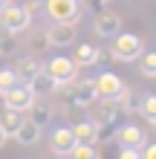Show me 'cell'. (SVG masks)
<instances>
[{"instance_id":"cell-1","label":"cell","mask_w":156,"mask_h":159,"mask_svg":"<svg viewBox=\"0 0 156 159\" xmlns=\"http://www.w3.org/2000/svg\"><path fill=\"white\" fill-rule=\"evenodd\" d=\"M142 49H145L142 35L118 32V35H113V49H110V55H113L116 61H133V58L142 55Z\"/></svg>"},{"instance_id":"cell-2","label":"cell","mask_w":156,"mask_h":159,"mask_svg":"<svg viewBox=\"0 0 156 159\" xmlns=\"http://www.w3.org/2000/svg\"><path fill=\"white\" fill-rule=\"evenodd\" d=\"M43 12H47L52 20H61V23H78L84 9H81L78 0H43Z\"/></svg>"},{"instance_id":"cell-3","label":"cell","mask_w":156,"mask_h":159,"mask_svg":"<svg viewBox=\"0 0 156 159\" xmlns=\"http://www.w3.org/2000/svg\"><path fill=\"white\" fill-rule=\"evenodd\" d=\"M0 26L9 32H15V35H20L26 32L32 26V17L26 15V9L23 6H12V3H6L3 9H0Z\"/></svg>"},{"instance_id":"cell-4","label":"cell","mask_w":156,"mask_h":159,"mask_svg":"<svg viewBox=\"0 0 156 159\" xmlns=\"http://www.w3.org/2000/svg\"><path fill=\"white\" fill-rule=\"evenodd\" d=\"M0 96H3L6 110H17V113H26V110L32 107V101H35L32 87L29 84H20V81H17L15 87H9L6 93H0Z\"/></svg>"},{"instance_id":"cell-5","label":"cell","mask_w":156,"mask_h":159,"mask_svg":"<svg viewBox=\"0 0 156 159\" xmlns=\"http://www.w3.org/2000/svg\"><path fill=\"white\" fill-rule=\"evenodd\" d=\"M47 72L55 78V84H69V81H75L78 78V64L72 61V58H67V55H55V58L47 64Z\"/></svg>"},{"instance_id":"cell-6","label":"cell","mask_w":156,"mask_h":159,"mask_svg":"<svg viewBox=\"0 0 156 159\" xmlns=\"http://www.w3.org/2000/svg\"><path fill=\"white\" fill-rule=\"evenodd\" d=\"M127 84L116 75V72H101L96 78V90H98V98H118L124 93Z\"/></svg>"},{"instance_id":"cell-7","label":"cell","mask_w":156,"mask_h":159,"mask_svg":"<svg viewBox=\"0 0 156 159\" xmlns=\"http://www.w3.org/2000/svg\"><path fill=\"white\" fill-rule=\"evenodd\" d=\"M43 38H47L49 46H69V43H75V23H61V20H55Z\"/></svg>"},{"instance_id":"cell-8","label":"cell","mask_w":156,"mask_h":159,"mask_svg":"<svg viewBox=\"0 0 156 159\" xmlns=\"http://www.w3.org/2000/svg\"><path fill=\"white\" fill-rule=\"evenodd\" d=\"M72 145H75V133H72V127H55L52 136H49V151L55 156H69Z\"/></svg>"},{"instance_id":"cell-9","label":"cell","mask_w":156,"mask_h":159,"mask_svg":"<svg viewBox=\"0 0 156 159\" xmlns=\"http://www.w3.org/2000/svg\"><path fill=\"white\" fill-rule=\"evenodd\" d=\"M122 32V17H118L116 12H98L96 15V35L98 38H113V35Z\"/></svg>"},{"instance_id":"cell-10","label":"cell","mask_w":156,"mask_h":159,"mask_svg":"<svg viewBox=\"0 0 156 159\" xmlns=\"http://www.w3.org/2000/svg\"><path fill=\"white\" fill-rule=\"evenodd\" d=\"M41 70H43V67H41V61H38V58H32V55H26V58H17V64H15V75H17V81H20V84H29Z\"/></svg>"},{"instance_id":"cell-11","label":"cell","mask_w":156,"mask_h":159,"mask_svg":"<svg viewBox=\"0 0 156 159\" xmlns=\"http://www.w3.org/2000/svg\"><path fill=\"white\" fill-rule=\"evenodd\" d=\"M122 116V107H118V98H101V104L96 110V125H110Z\"/></svg>"},{"instance_id":"cell-12","label":"cell","mask_w":156,"mask_h":159,"mask_svg":"<svg viewBox=\"0 0 156 159\" xmlns=\"http://www.w3.org/2000/svg\"><path fill=\"white\" fill-rule=\"evenodd\" d=\"M12 139H17V145H26V148H29V145H35V142L41 139V127L35 125V121L23 119L20 125H17V130H15V136H12Z\"/></svg>"},{"instance_id":"cell-13","label":"cell","mask_w":156,"mask_h":159,"mask_svg":"<svg viewBox=\"0 0 156 159\" xmlns=\"http://www.w3.org/2000/svg\"><path fill=\"white\" fill-rule=\"evenodd\" d=\"M26 113H32V116H29V121H35L41 130L47 127L49 121H52V116H55V113H52V104H47V101H38V98L32 101V107L26 110Z\"/></svg>"},{"instance_id":"cell-14","label":"cell","mask_w":156,"mask_h":159,"mask_svg":"<svg viewBox=\"0 0 156 159\" xmlns=\"http://www.w3.org/2000/svg\"><path fill=\"white\" fill-rule=\"evenodd\" d=\"M113 139H118V142L127 145V148H139V145L145 142V130H142V127H136V125H124Z\"/></svg>"},{"instance_id":"cell-15","label":"cell","mask_w":156,"mask_h":159,"mask_svg":"<svg viewBox=\"0 0 156 159\" xmlns=\"http://www.w3.org/2000/svg\"><path fill=\"white\" fill-rule=\"evenodd\" d=\"M29 87H32V93H35V96H38V93H43V96H47V93H58V90H61L58 84H55V78L49 75L47 70H41L38 75L29 81Z\"/></svg>"},{"instance_id":"cell-16","label":"cell","mask_w":156,"mask_h":159,"mask_svg":"<svg viewBox=\"0 0 156 159\" xmlns=\"http://www.w3.org/2000/svg\"><path fill=\"white\" fill-rule=\"evenodd\" d=\"M142 98H145V93L139 90H127L118 96V107H122V113H139V107H142Z\"/></svg>"},{"instance_id":"cell-17","label":"cell","mask_w":156,"mask_h":159,"mask_svg":"<svg viewBox=\"0 0 156 159\" xmlns=\"http://www.w3.org/2000/svg\"><path fill=\"white\" fill-rule=\"evenodd\" d=\"M96 52H98L96 43H78L75 46V58H72V61H75L78 67H93V64H96Z\"/></svg>"},{"instance_id":"cell-18","label":"cell","mask_w":156,"mask_h":159,"mask_svg":"<svg viewBox=\"0 0 156 159\" xmlns=\"http://www.w3.org/2000/svg\"><path fill=\"white\" fill-rule=\"evenodd\" d=\"M72 133H75V142H93L96 139V121L78 119L75 125H72Z\"/></svg>"},{"instance_id":"cell-19","label":"cell","mask_w":156,"mask_h":159,"mask_svg":"<svg viewBox=\"0 0 156 159\" xmlns=\"http://www.w3.org/2000/svg\"><path fill=\"white\" fill-rule=\"evenodd\" d=\"M17 52V35L0 26V58H12Z\"/></svg>"},{"instance_id":"cell-20","label":"cell","mask_w":156,"mask_h":159,"mask_svg":"<svg viewBox=\"0 0 156 159\" xmlns=\"http://www.w3.org/2000/svg\"><path fill=\"white\" fill-rule=\"evenodd\" d=\"M23 121V116L17 113V110H6L3 116H0V130L6 133V139H12L15 136V130H17V125Z\"/></svg>"},{"instance_id":"cell-21","label":"cell","mask_w":156,"mask_h":159,"mask_svg":"<svg viewBox=\"0 0 156 159\" xmlns=\"http://www.w3.org/2000/svg\"><path fill=\"white\" fill-rule=\"evenodd\" d=\"M69 156H75V159H98V148L93 142H75Z\"/></svg>"},{"instance_id":"cell-22","label":"cell","mask_w":156,"mask_h":159,"mask_svg":"<svg viewBox=\"0 0 156 159\" xmlns=\"http://www.w3.org/2000/svg\"><path fill=\"white\" fill-rule=\"evenodd\" d=\"M139 113H142V119L148 121V125H156V98H153V96H148V93H145Z\"/></svg>"},{"instance_id":"cell-23","label":"cell","mask_w":156,"mask_h":159,"mask_svg":"<svg viewBox=\"0 0 156 159\" xmlns=\"http://www.w3.org/2000/svg\"><path fill=\"white\" fill-rule=\"evenodd\" d=\"M142 75L145 78H156V55L153 52H145V58H142Z\"/></svg>"},{"instance_id":"cell-24","label":"cell","mask_w":156,"mask_h":159,"mask_svg":"<svg viewBox=\"0 0 156 159\" xmlns=\"http://www.w3.org/2000/svg\"><path fill=\"white\" fill-rule=\"evenodd\" d=\"M15 84H17L15 70H0V93H6L9 87H15Z\"/></svg>"},{"instance_id":"cell-25","label":"cell","mask_w":156,"mask_h":159,"mask_svg":"<svg viewBox=\"0 0 156 159\" xmlns=\"http://www.w3.org/2000/svg\"><path fill=\"white\" fill-rule=\"evenodd\" d=\"M78 3H81V9H87V12H93V15L107 9V0H78Z\"/></svg>"},{"instance_id":"cell-26","label":"cell","mask_w":156,"mask_h":159,"mask_svg":"<svg viewBox=\"0 0 156 159\" xmlns=\"http://www.w3.org/2000/svg\"><path fill=\"white\" fill-rule=\"evenodd\" d=\"M23 9H26V15H29L32 20H35L38 15H43V0H29V3H26Z\"/></svg>"},{"instance_id":"cell-27","label":"cell","mask_w":156,"mask_h":159,"mask_svg":"<svg viewBox=\"0 0 156 159\" xmlns=\"http://www.w3.org/2000/svg\"><path fill=\"white\" fill-rule=\"evenodd\" d=\"M122 159H139V151H136V148L122 145Z\"/></svg>"},{"instance_id":"cell-28","label":"cell","mask_w":156,"mask_h":159,"mask_svg":"<svg viewBox=\"0 0 156 159\" xmlns=\"http://www.w3.org/2000/svg\"><path fill=\"white\" fill-rule=\"evenodd\" d=\"M142 145H145V142H142ZM142 156H145V159H156V145H145Z\"/></svg>"},{"instance_id":"cell-29","label":"cell","mask_w":156,"mask_h":159,"mask_svg":"<svg viewBox=\"0 0 156 159\" xmlns=\"http://www.w3.org/2000/svg\"><path fill=\"white\" fill-rule=\"evenodd\" d=\"M32 46H35V49H41V52H43V49H47L49 43H47V38H41V35H38V38L32 41Z\"/></svg>"},{"instance_id":"cell-30","label":"cell","mask_w":156,"mask_h":159,"mask_svg":"<svg viewBox=\"0 0 156 159\" xmlns=\"http://www.w3.org/2000/svg\"><path fill=\"white\" fill-rule=\"evenodd\" d=\"M3 145H6V133L0 130V148H3Z\"/></svg>"},{"instance_id":"cell-31","label":"cell","mask_w":156,"mask_h":159,"mask_svg":"<svg viewBox=\"0 0 156 159\" xmlns=\"http://www.w3.org/2000/svg\"><path fill=\"white\" fill-rule=\"evenodd\" d=\"M6 3H9V0H0V9H3V6H6Z\"/></svg>"},{"instance_id":"cell-32","label":"cell","mask_w":156,"mask_h":159,"mask_svg":"<svg viewBox=\"0 0 156 159\" xmlns=\"http://www.w3.org/2000/svg\"><path fill=\"white\" fill-rule=\"evenodd\" d=\"M107 3H110V0H107Z\"/></svg>"}]
</instances>
